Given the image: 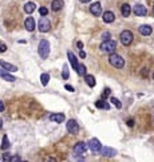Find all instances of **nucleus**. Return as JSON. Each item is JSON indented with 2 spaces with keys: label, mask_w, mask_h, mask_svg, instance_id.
Returning a JSON list of instances; mask_svg holds the SVG:
<instances>
[{
  "label": "nucleus",
  "mask_w": 154,
  "mask_h": 162,
  "mask_svg": "<svg viewBox=\"0 0 154 162\" xmlns=\"http://www.w3.org/2000/svg\"><path fill=\"white\" fill-rule=\"evenodd\" d=\"M48 81H50V75H48V74H42V75H40V82H42L43 86L48 85Z\"/></svg>",
  "instance_id": "24"
},
{
  "label": "nucleus",
  "mask_w": 154,
  "mask_h": 162,
  "mask_svg": "<svg viewBox=\"0 0 154 162\" xmlns=\"http://www.w3.org/2000/svg\"><path fill=\"white\" fill-rule=\"evenodd\" d=\"M24 27H26V30H27L28 32H32L35 30V20L34 18H27L26 19V22H24Z\"/></svg>",
  "instance_id": "13"
},
{
  "label": "nucleus",
  "mask_w": 154,
  "mask_h": 162,
  "mask_svg": "<svg viewBox=\"0 0 154 162\" xmlns=\"http://www.w3.org/2000/svg\"><path fill=\"white\" fill-rule=\"evenodd\" d=\"M109 63H110L113 67H115V68H122L123 66H125V59H123L121 55L111 52V55L109 56Z\"/></svg>",
  "instance_id": "2"
},
{
  "label": "nucleus",
  "mask_w": 154,
  "mask_h": 162,
  "mask_svg": "<svg viewBox=\"0 0 154 162\" xmlns=\"http://www.w3.org/2000/svg\"><path fill=\"white\" fill-rule=\"evenodd\" d=\"M85 81H86V83L89 85V87H95L96 82H95V78H94V75L86 74V75H85Z\"/></svg>",
  "instance_id": "21"
},
{
  "label": "nucleus",
  "mask_w": 154,
  "mask_h": 162,
  "mask_svg": "<svg viewBox=\"0 0 154 162\" xmlns=\"http://www.w3.org/2000/svg\"><path fill=\"white\" fill-rule=\"evenodd\" d=\"M95 106L98 108H106V110H109V108H110V104L106 103L104 100H98V102L95 103Z\"/></svg>",
  "instance_id": "23"
},
{
  "label": "nucleus",
  "mask_w": 154,
  "mask_h": 162,
  "mask_svg": "<svg viewBox=\"0 0 154 162\" xmlns=\"http://www.w3.org/2000/svg\"><path fill=\"white\" fill-rule=\"evenodd\" d=\"M77 46H78V48H79V50H82V48H83V43H82L81 40H79V42L77 43Z\"/></svg>",
  "instance_id": "35"
},
{
  "label": "nucleus",
  "mask_w": 154,
  "mask_h": 162,
  "mask_svg": "<svg viewBox=\"0 0 154 162\" xmlns=\"http://www.w3.org/2000/svg\"><path fill=\"white\" fill-rule=\"evenodd\" d=\"M110 36H111V35H110V32H103V34H102V40H109V39H110Z\"/></svg>",
  "instance_id": "30"
},
{
  "label": "nucleus",
  "mask_w": 154,
  "mask_h": 162,
  "mask_svg": "<svg viewBox=\"0 0 154 162\" xmlns=\"http://www.w3.org/2000/svg\"><path fill=\"white\" fill-rule=\"evenodd\" d=\"M64 114H62V113H55V114H51L50 115V119L52 122H56V123H62L63 121H64Z\"/></svg>",
  "instance_id": "15"
},
{
  "label": "nucleus",
  "mask_w": 154,
  "mask_h": 162,
  "mask_svg": "<svg viewBox=\"0 0 154 162\" xmlns=\"http://www.w3.org/2000/svg\"><path fill=\"white\" fill-rule=\"evenodd\" d=\"M9 158H11V157H9L8 154H4L3 155V161H9Z\"/></svg>",
  "instance_id": "38"
},
{
  "label": "nucleus",
  "mask_w": 154,
  "mask_h": 162,
  "mask_svg": "<svg viewBox=\"0 0 154 162\" xmlns=\"http://www.w3.org/2000/svg\"><path fill=\"white\" fill-rule=\"evenodd\" d=\"M153 15H154V7H153Z\"/></svg>",
  "instance_id": "43"
},
{
  "label": "nucleus",
  "mask_w": 154,
  "mask_h": 162,
  "mask_svg": "<svg viewBox=\"0 0 154 162\" xmlns=\"http://www.w3.org/2000/svg\"><path fill=\"white\" fill-rule=\"evenodd\" d=\"M121 12H122V15L125 16V18H127V16L130 15V12H131L130 4H123L122 7H121Z\"/></svg>",
  "instance_id": "22"
},
{
  "label": "nucleus",
  "mask_w": 154,
  "mask_h": 162,
  "mask_svg": "<svg viewBox=\"0 0 154 162\" xmlns=\"http://www.w3.org/2000/svg\"><path fill=\"white\" fill-rule=\"evenodd\" d=\"M63 0H52V3H51V9L55 12L60 11L62 8H63Z\"/></svg>",
  "instance_id": "18"
},
{
  "label": "nucleus",
  "mask_w": 154,
  "mask_h": 162,
  "mask_svg": "<svg viewBox=\"0 0 154 162\" xmlns=\"http://www.w3.org/2000/svg\"><path fill=\"white\" fill-rule=\"evenodd\" d=\"M81 3H89V1H91V0H79Z\"/></svg>",
  "instance_id": "41"
},
{
  "label": "nucleus",
  "mask_w": 154,
  "mask_h": 162,
  "mask_svg": "<svg viewBox=\"0 0 154 162\" xmlns=\"http://www.w3.org/2000/svg\"><path fill=\"white\" fill-rule=\"evenodd\" d=\"M70 74H69V67H67V64H64V67H63V74H62V78L63 79H69Z\"/></svg>",
  "instance_id": "28"
},
{
  "label": "nucleus",
  "mask_w": 154,
  "mask_h": 162,
  "mask_svg": "<svg viewBox=\"0 0 154 162\" xmlns=\"http://www.w3.org/2000/svg\"><path fill=\"white\" fill-rule=\"evenodd\" d=\"M64 89L67 90V91H70V93H74V91H75V89H74L73 86H70V85H66V86H64Z\"/></svg>",
  "instance_id": "31"
},
{
  "label": "nucleus",
  "mask_w": 154,
  "mask_h": 162,
  "mask_svg": "<svg viewBox=\"0 0 154 162\" xmlns=\"http://www.w3.org/2000/svg\"><path fill=\"white\" fill-rule=\"evenodd\" d=\"M110 100H111V103L114 104L117 108H122V103H121V102L117 99L115 97H111V98H110Z\"/></svg>",
  "instance_id": "26"
},
{
  "label": "nucleus",
  "mask_w": 154,
  "mask_h": 162,
  "mask_svg": "<svg viewBox=\"0 0 154 162\" xmlns=\"http://www.w3.org/2000/svg\"><path fill=\"white\" fill-rule=\"evenodd\" d=\"M7 51V46L4 43H0V52H5Z\"/></svg>",
  "instance_id": "32"
},
{
  "label": "nucleus",
  "mask_w": 154,
  "mask_h": 162,
  "mask_svg": "<svg viewBox=\"0 0 154 162\" xmlns=\"http://www.w3.org/2000/svg\"><path fill=\"white\" fill-rule=\"evenodd\" d=\"M87 149H89V145L86 142H78L75 146H74V153L78 155L81 154H85L86 151H87Z\"/></svg>",
  "instance_id": "8"
},
{
  "label": "nucleus",
  "mask_w": 154,
  "mask_h": 162,
  "mask_svg": "<svg viewBox=\"0 0 154 162\" xmlns=\"http://www.w3.org/2000/svg\"><path fill=\"white\" fill-rule=\"evenodd\" d=\"M0 66H1V67H3L4 70L9 71V73H15V71H18V67H16V66L11 64V63L4 62V60H0Z\"/></svg>",
  "instance_id": "17"
},
{
  "label": "nucleus",
  "mask_w": 154,
  "mask_h": 162,
  "mask_svg": "<svg viewBox=\"0 0 154 162\" xmlns=\"http://www.w3.org/2000/svg\"><path fill=\"white\" fill-rule=\"evenodd\" d=\"M90 12H91L94 16H99L102 15V7H100V3L99 1H95L90 5Z\"/></svg>",
  "instance_id": "10"
},
{
  "label": "nucleus",
  "mask_w": 154,
  "mask_h": 162,
  "mask_svg": "<svg viewBox=\"0 0 154 162\" xmlns=\"http://www.w3.org/2000/svg\"><path fill=\"white\" fill-rule=\"evenodd\" d=\"M87 145H89V149L92 153H99L100 147H102V143L99 142V139H96V138H91Z\"/></svg>",
  "instance_id": "6"
},
{
  "label": "nucleus",
  "mask_w": 154,
  "mask_h": 162,
  "mask_svg": "<svg viewBox=\"0 0 154 162\" xmlns=\"http://www.w3.org/2000/svg\"><path fill=\"white\" fill-rule=\"evenodd\" d=\"M67 56H69V60H70V63H71V66H73V68L77 71V70H78V66H79V63H78L77 58H75V55H74L71 51H69V52H67Z\"/></svg>",
  "instance_id": "19"
},
{
  "label": "nucleus",
  "mask_w": 154,
  "mask_h": 162,
  "mask_svg": "<svg viewBox=\"0 0 154 162\" xmlns=\"http://www.w3.org/2000/svg\"><path fill=\"white\" fill-rule=\"evenodd\" d=\"M147 74H149V70H147V68H143V70H142V75H143V77H146Z\"/></svg>",
  "instance_id": "37"
},
{
  "label": "nucleus",
  "mask_w": 154,
  "mask_h": 162,
  "mask_svg": "<svg viewBox=\"0 0 154 162\" xmlns=\"http://www.w3.org/2000/svg\"><path fill=\"white\" fill-rule=\"evenodd\" d=\"M67 131L70 134H78L79 133V125L75 119H70L67 122Z\"/></svg>",
  "instance_id": "7"
},
{
  "label": "nucleus",
  "mask_w": 154,
  "mask_h": 162,
  "mask_svg": "<svg viewBox=\"0 0 154 162\" xmlns=\"http://www.w3.org/2000/svg\"><path fill=\"white\" fill-rule=\"evenodd\" d=\"M4 108H5V107H4V103L0 100V111H4Z\"/></svg>",
  "instance_id": "40"
},
{
  "label": "nucleus",
  "mask_w": 154,
  "mask_h": 162,
  "mask_svg": "<svg viewBox=\"0 0 154 162\" xmlns=\"http://www.w3.org/2000/svg\"><path fill=\"white\" fill-rule=\"evenodd\" d=\"M109 95H110V89H106V90L103 91V94H102V97L106 98V97H109Z\"/></svg>",
  "instance_id": "33"
},
{
  "label": "nucleus",
  "mask_w": 154,
  "mask_h": 162,
  "mask_svg": "<svg viewBox=\"0 0 154 162\" xmlns=\"http://www.w3.org/2000/svg\"><path fill=\"white\" fill-rule=\"evenodd\" d=\"M9 147V141H8V137L7 135H4L3 137V143H1V150H5Z\"/></svg>",
  "instance_id": "25"
},
{
  "label": "nucleus",
  "mask_w": 154,
  "mask_h": 162,
  "mask_svg": "<svg viewBox=\"0 0 154 162\" xmlns=\"http://www.w3.org/2000/svg\"><path fill=\"white\" fill-rule=\"evenodd\" d=\"M127 125H129V126H130V127H133V125H134V121H133V119L127 121Z\"/></svg>",
  "instance_id": "39"
},
{
  "label": "nucleus",
  "mask_w": 154,
  "mask_h": 162,
  "mask_svg": "<svg viewBox=\"0 0 154 162\" xmlns=\"http://www.w3.org/2000/svg\"><path fill=\"white\" fill-rule=\"evenodd\" d=\"M138 31L141 35H143V36H149V35H151V32H153V28H151V26H149V24H143V26H139Z\"/></svg>",
  "instance_id": "11"
},
{
  "label": "nucleus",
  "mask_w": 154,
  "mask_h": 162,
  "mask_svg": "<svg viewBox=\"0 0 154 162\" xmlns=\"http://www.w3.org/2000/svg\"><path fill=\"white\" fill-rule=\"evenodd\" d=\"M38 28L40 32H48L51 28V23L50 20L47 19L46 16H42L40 19H39V24H38Z\"/></svg>",
  "instance_id": "5"
},
{
  "label": "nucleus",
  "mask_w": 154,
  "mask_h": 162,
  "mask_svg": "<svg viewBox=\"0 0 154 162\" xmlns=\"http://www.w3.org/2000/svg\"><path fill=\"white\" fill-rule=\"evenodd\" d=\"M99 153H102V155H104V157H113L117 154V151L111 147H100Z\"/></svg>",
  "instance_id": "16"
},
{
  "label": "nucleus",
  "mask_w": 154,
  "mask_h": 162,
  "mask_svg": "<svg viewBox=\"0 0 154 162\" xmlns=\"http://www.w3.org/2000/svg\"><path fill=\"white\" fill-rule=\"evenodd\" d=\"M133 12H134L137 16H146L147 15V9L145 5L142 4H135L134 8H133Z\"/></svg>",
  "instance_id": "9"
},
{
  "label": "nucleus",
  "mask_w": 154,
  "mask_h": 162,
  "mask_svg": "<svg viewBox=\"0 0 154 162\" xmlns=\"http://www.w3.org/2000/svg\"><path fill=\"white\" fill-rule=\"evenodd\" d=\"M39 14H40L42 16H46L47 14H48V9H47L46 7H40L39 8Z\"/></svg>",
  "instance_id": "29"
},
{
  "label": "nucleus",
  "mask_w": 154,
  "mask_h": 162,
  "mask_svg": "<svg viewBox=\"0 0 154 162\" xmlns=\"http://www.w3.org/2000/svg\"><path fill=\"white\" fill-rule=\"evenodd\" d=\"M121 43H122L123 46H130L131 42H133V39H134V36H133V32L129 31V30H125V31L121 32Z\"/></svg>",
  "instance_id": "4"
},
{
  "label": "nucleus",
  "mask_w": 154,
  "mask_h": 162,
  "mask_svg": "<svg viewBox=\"0 0 154 162\" xmlns=\"http://www.w3.org/2000/svg\"><path fill=\"white\" fill-rule=\"evenodd\" d=\"M102 19H103L104 23H113V22L115 20V15H114L111 11H106L103 15H102Z\"/></svg>",
  "instance_id": "14"
},
{
  "label": "nucleus",
  "mask_w": 154,
  "mask_h": 162,
  "mask_svg": "<svg viewBox=\"0 0 154 162\" xmlns=\"http://www.w3.org/2000/svg\"><path fill=\"white\" fill-rule=\"evenodd\" d=\"M3 127V119H1V118H0V129Z\"/></svg>",
  "instance_id": "42"
},
{
  "label": "nucleus",
  "mask_w": 154,
  "mask_h": 162,
  "mask_svg": "<svg viewBox=\"0 0 154 162\" xmlns=\"http://www.w3.org/2000/svg\"><path fill=\"white\" fill-rule=\"evenodd\" d=\"M79 56L85 59V58H86V52H85V51H82V50H81V52H79Z\"/></svg>",
  "instance_id": "36"
},
{
  "label": "nucleus",
  "mask_w": 154,
  "mask_h": 162,
  "mask_svg": "<svg viewBox=\"0 0 154 162\" xmlns=\"http://www.w3.org/2000/svg\"><path fill=\"white\" fill-rule=\"evenodd\" d=\"M38 52H39V55H40V58H42V59H47V58H48V54H50V42H48V40H46V39L40 40Z\"/></svg>",
  "instance_id": "1"
},
{
  "label": "nucleus",
  "mask_w": 154,
  "mask_h": 162,
  "mask_svg": "<svg viewBox=\"0 0 154 162\" xmlns=\"http://www.w3.org/2000/svg\"><path fill=\"white\" fill-rule=\"evenodd\" d=\"M86 70H87V68H86L83 64H79V66H78L77 73L79 74V75H86Z\"/></svg>",
  "instance_id": "27"
},
{
  "label": "nucleus",
  "mask_w": 154,
  "mask_h": 162,
  "mask_svg": "<svg viewBox=\"0 0 154 162\" xmlns=\"http://www.w3.org/2000/svg\"><path fill=\"white\" fill-rule=\"evenodd\" d=\"M100 51H103V52H114L117 48V42L115 40H111V39H109V40H103L102 44H100Z\"/></svg>",
  "instance_id": "3"
},
{
  "label": "nucleus",
  "mask_w": 154,
  "mask_h": 162,
  "mask_svg": "<svg viewBox=\"0 0 154 162\" xmlns=\"http://www.w3.org/2000/svg\"><path fill=\"white\" fill-rule=\"evenodd\" d=\"M0 77L7 82H15L16 81V78L12 77L11 74H9V71H7V70H4V68H0Z\"/></svg>",
  "instance_id": "12"
},
{
  "label": "nucleus",
  "mask_w": 154,
  "mask_h": 162,
  "mask_svg": "<svg viewBox=\"0 0 154 162\" xmlns=\"http://www.w3.org/2000/svg\"><path fill=\"white\" fill-rule=\"evenodd\" d=\"M35 8H36V5H35V3H32V1H28V3L24 4V12L28 14V15H31V14L35 11Z\"/></svg>",
  "instance_id": "20"
},
{
  "label": "nucleus",
  "mask_w": 154,
  "mask_h": 162,
  "mask_svg": "<svg viewBox=\"0 0 154 162\" xmlns=\"http://www.w3.org/2000/svg\"><path fill=\"white\" fill-rule=\"evenodd\" d=\"M153 79H154V73H153Z\"/></svg>",
  "instance_id": "44"
},
{
  "label": "nucleus",
  "mask_w": 154,
  "mask_h": 162,
  "mask_svg": "<svg viewBox=\"0 0 154 162\" xmlns=\"http://www.w3.org/2000/svg\"><path fill=\"white\" fill-rule=\"evenodd\" d=\"M9 161H20V157H18V155H15V157H11V158H9Z\"/></svg>",
  "instance_id": "34"
}]
</instances>
